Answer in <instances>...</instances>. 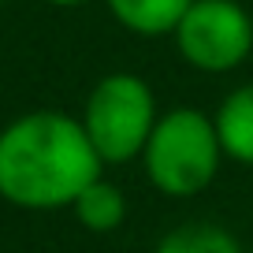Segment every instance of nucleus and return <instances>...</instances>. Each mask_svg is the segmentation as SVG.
<instances>
[{
  "instance_id": "9",
  "label": "nucleus",
  "mask_w": 253,
  "mask_h": 253,
  "mask_svg": "<svg viewBox=\"0 0 253 253\" xmlns=\"http://www.w3.org/2000/svg\"><path fill=\"white\" fill-rule=\"evenodd\" d=\"M45 4H52V8H79V4H86V0H45Z\"/></svg>"
},
{
  "instance_id": "5",
  "label": "nucleus",
  "mask_w": 253,
  "mask_h": 253,
  "mask_svg": "<svg viewBox=\"0 0 253 253\" xmlns=\"http://www.w3.org/2000/svg\"><path fill=\"white\" fill-rule=\"evenodd\" d=\"M216 134L223 157L242 168H253V82L235 86L216 108Z\"/></svg>"
},
{
  "instance_id": "3",
  "label": "nucleus",
  "mask_w": 253,
  "mask_h": 253,
  "mask_svg": "<svg viewBox=\"0 0 253 253\" xmlns=\"http://www.w3.org/2000/svg\"><path fill=\"white\" fill-rule=\"evenodd\" d=\"M82 126L97 157L108 164H130L142 160V149L157 126V93L153 86L134 71H112L89 89L82 104Z\"/></svg>"
},
{
  "instance_id": "7",
  "label": "nucleus",
  "mask_w": 253,
  "mask_h": 253,
  "mask_svg": "<svg viewBox=\"0 0 253 253\" xmlns=\"http://www.w3.org/2000/svg\"><path fill=\"white\" fill-rule=\"evenodd\" d=\"M71 212H75V220H79V227L93 231V235H108V231L123 227V220H126V198H123V190H119L116 182H108L101 175L97 182H89L79 198H75Z\"/></svg>"
},
{
  "instance_id": "1",
  "label": "nucleus",
  "mask_w": 253,
  "mask_h": 253,
  "mask_svg": "<svg viewBox=\"0 0 253 253\" xmlns=\"http://www.w3.org/2000/svg\"><path fill=\"white\" fill-rule=\"evenodd\" d=\"M104 171L79 116L38 108L0 126V198L15 209H71Z\"/></svg>"
},
{
  "instance_id": "8",
  "label": "nucleus",
  "mask_w": 253,
  "mask_h": 253,
  "mask_svg": "<svg viewBox=\"0 0 253 253\" xmlns=\"http://www.w3.org/2000/svg\"><path fill=\"white\" fill-rule=\"evenodd\" d=\"M153 253H246V250L220 223H179L160 235Z\"/></svg>"
},
{
  "instance_id": "10",
  "label": "nucleus",
  "mask_w": 253,
  "mask_h": 253,
  "mask_svg": "<svg viewBox=\"0 0 253 253\" xmlns=\"http://www.w3.org/2000/svg\"><path fill=\"white\" fill-rule=\"evenodd\" d=\"M246 253H253V250H246Z\"/></svg>"
},
{
  "instance_id": "4",
  "label": "nucleus",
  "mask_w": 253,
  "mask_h": 253,
  "mask_svg": "<svg viewBox=\"0 0 253 253\" xmlns=\"http://www.w3.org/2000/svg\"><path fill=\"white\" fill-rule=\"evenodd\" d=\"M182 63L201 75H231L253 52V15L242 0H194L171 30Z\"/></svg>"
},
{
  "instance_id": "2",
  "label": "nucleus",
  "mask_w": 253,
  "mask_h": 253,
  "mask_svg": "<svg viewBox=\"0 0 253 253\" xmlns=\"http://www.w3.org/2000/svg\"><path fill=\"white\" fill-rule=\"evenodd\" d=\"M223 145L216 134V119L201 108H171L160 112L149 142L142 149L145 179L157 194L171 201H190L216 182L223 164Z\"/></svg>"
},
{
  "instance_id": "6",
  "label": "nucleus",
  "mask_w": 253,
  "mask_h": 253,
  "mask_svg": "<svg viewBox=\"0 0 253 253\" xmlns=\"http://www.w3.org/2000/svg\"><path fill=\"white\" fill-rule=\"evenodd\" d=\"M194 0H104L108 15L138 38H171Z\"/></svg>"
}]
</instances>
